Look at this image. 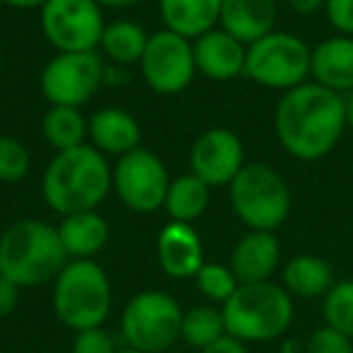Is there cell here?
I'll return each instance as SVG.
<instances>
[{"label": "cell", "instance_id": "cell-8", "mask_svg": "<svg viewBox=\"0 0 353 353\" xmlns=\"http://www.w3.org/2000/svg\"><path fill=\"white\" fill-rule=\"evenodd\" d=\"M182 314L174 298L165 290H143L121 314L126 343L143 353H167L182 336Z\"/></svg>", "mask_w": 353, "mask_h": 353}, {"label": "cell", "instance_id": "cell-39", "mask_svg": "<svg viewBox=\"0 0 353 353\" xmlns=\"http://www.w3.org/2000/svg\"><path fill=\"white\" fill-rule=\"evenodd\" d=\"M283 353H298V346H295V343H285Z\"/></svg>", "mask_w": 353, "mask_h": 353}, {"label": "cell", "instance_id": "cell-12", "mask_svg": "<svg viewBox=\"0 0 353 353\" xmlns=\"http://www.w3.org/2000/svg\"><path fill=\"white\" fill-rule=\"evenodd\" d=\"M141 73L148 88L160 94H176L192 85L196 75L194 44L187 37L170 30L150 34L141 59Z\"/></svg>", "mask_w": 353, "mask_h": 353}, {"label": "cell", "instance_id": "cell-3", "mask_svg": "<svg viewBox=\"0 0 353 353\" xmlns=\"http://www.w3.org/2000/svg\"><path fill=\"white\" fill-rule=\"evenodd\" d=\"M68 261L59 230L44 221H17L0 235V274L20 288L56 281Z\"/></svg>", "mask_w": 353, "mask_h": 353}, {"label": "cell", "instance_id": "cell-1", "mask_svg": "<svg viewBox=\"0 0 353 353\" xmlns=\"http://www.w3.org/2000/svg\"><path fill=\"white\" fill-rule=\"evenodd\" d=\"M274 128L281 148L290 157L314 162L339 145L346 123V97L307 83L281 94L274 114Z\"/></svg>", "mask_w": 353, "mask_h": 353}, {"label": "cell", "instance_id": "cell-27", "mask_svg": "<svg viewBox=\"0 0 353 353\" xmlns=\"http://www.w3.org/2000/svg\"><path fill=\"white\" fill-rule=\"evenodd\" d=\"M324 324L353 339V279L336 281L322 298Z\"/></svg>", "mask_w": 353, "mask_h": 353}, {"label": "cell", "instance_id": "cell-23", "mask_svg": "<svg viewBox=\"0 0 353 353\" xmlns=\"http://www.w3.org/2000/svg\"><path fill=\"white\" fill-rule=\"evenodd\" d=\"M208 203H211V187L189 172V174L172 179L162 208L167 211L170 221L192 225L194 221H199L206 213Z\"/></svg>", "mask_w": 353, "mask_h": 353}, {"label": "cell", "instance_id": "cell-24", "mask_svg": "<svg viewBox=\"0 0 353 353\" xmlns=\"http://www.w3.org/2000/svg\"><path fill=\"white\" fill-rule=\"evenodd\" d=\"M148 39H150V34L141 25L131 20H119L104 27L99 49L104 51L109 61H114V65H131L141 63Z\"/></svg>", "mask_w": 353, "mask_h": 353}, {"label": "cell", "instance_id": "cell-30", "mask_svg": "<svg viewBox=\"0 0 353 353\" xmlns=\"http://www.w3.org/2000/svg\"><path fill=\"white\" fill-rule=\"evenodd\" d=\"M305 353H353V339L329 324H322L310 332Z\"/></svg>", "mask_w": 353, "mask_h": 353}, {"label": "cell", "instance_id": "cell-38", "mask_svg": "<svg viewBox=\"0 0 353 353\" xmlns=\"http://www.w3.org/2000/svg\"><path fill=\"white\" fill-rule=\"evenodd\" d=\"M346 123H348V128L353 131V92L346 97Z\"/></svg>", "mask_w": 353, "mask_h": 353}, {"label": "cell", "instance_id": "cell-31", "mask_svg": "<svg viewBox=\"0 0 353 353\" xmlns=\"http://www.w3.org/2000/svg\"><path fill=\"white\" fill-rule=\"evenodd\" d=\"M73 353H117L114 348V339L109 336V332H104L102 327L94 329H83L75 332L73 339Z\"/></svg>", "mask_w": 353, "mask_h": 353}, {"label": "cell", "instance_id": "cell-42", "mask_svg": "<svg viewBox=\"0 0 353 353\" xmlns=\"http://www.w3.org/2000/svg\"><path fill=\"white\" fill-rule=\"evenodd\" d=\"M167 353H182V351H167Z\"/></svg>", "mask_w": 353, "mask_h": 353}, {"label": "cell", "instance_id": "cell-20", "mask_svg": "<svg viewBox=\"0 0 353 353\" xmlns=\"http://www.w3.org/2000/svg\"><path fill=\"white\" fill-rule=\"evenodd\" d=\"M221 8L223 0H160V17L165 30L194 41L216 30L221 22Z\"/></svg>", "mask_w": 353, "mask_h": 353}, {"label": "cell", "instance_id": "cell-37", "mask_svg": "<svg viewBox=\"0 0 353 353\" xmlns=\"http://www.w3.org/2000/svg\"><path fill=\"white\" fill-rule=\"evenodd\" d=\"M94 3H99L102 8H117V10H126V8L138 6L141 0H94Z\"/></svg>", "mask_w": 353, "mask_h": 353}, {"label": "cell", "instance_id": "cell-36", "mask_svg": "<svg viewBox=\"0 0 353 353\" xmlns=\"http://www.w3.org/2000/svg\"><path fill=\"white\" fill-rule=\"evenodd\" d=\"M0 3H6L10 8H17V10H37V8H44L49 0H0Z\"/></svg>", "mask_w": 353, "mask_h": 353}, {"label": "cell", "instance_id": "cell-21", "mask_svg": "<svg viewBox=\"0 0 353 353\" xmlns=\"http://www.w3.org/2000/svg\"><path fill=\"white\" fill-rule=\"evenodd\" d=\"M56 230L68 259H92L109 242V223L97 211L65 216Z\"/></svg>", "mask_w": 353, "mask_h": 353}, {"label": "cell", "instance_id": "cell-32", "mask_svg": "<svg viewBox=\"0 0 353 353\" xmlns=\"http://www.w3.org/2000/svg\"><path fill=\"white\" fill-rule=\"evenodd\" d=\"M324 15L336 34L353 37V0H327Z\"/></svg>", "mask_w": 353, "mask_h": 353}, {"label": "cell", "instance_id": "cell-5", "mask_svg": "<svg viewBox=\"0 0 353 353\" xmlns=\"http://www.w3.org/2000/svg\"><path fill=\"white\" fill-rule=\"evenodd\" d=\"M54 312L73 332L102 327L112 312V283L94 259H70L54 281Z\"/></svg>", "mask_w": 353, "mask_h": 353}, {"label": "cell", "instance_id": "cell-34", "mask_svg": "<svg viewBox=\"0 0 353 353\" xmlns=\"http://www.w3.org/2000/svg\"><path fill=\"white\" fill-rule=\"evenodd\" d=\"M199 353H247V346L242 341H237L235 336H221L216 343H211V346H206L203 351Z\"/></svg>", "mask_w": 353, "mask_h": 353}, {"label": "cell", "instance_id": "cell-15", "mask_svg": "<svg viewBox=\"0 0 353 353\" xmlns=\"http://www.w3.org/2000/svg\"><path fill=\"white\" fill-rule=\"evenodd\" d=\"M157 261L172 279H194L206 264L201 237L189 223L170 221L157 235Z\"/></svg>", "mask_w": 353, "mask_h": 353}, {"label": "cell", "instance_id": "cell-17", "mask_svg": "<svg viewBox=\"0 0 353 353\" xmlns=\"http://www.w3.org/2000/svg\"><path fill=\"white\" fill-rule=\"evenodd\" d=\"M310 80L336 94L353 92V37L334 34L312 49Z\"/></svg>", "mask_w": 353, "mask_h": 353}, {"label": "cell", "instance_id": "cell-40", "mask_svg": "<svg viewBox=\"0 0 353 353\" xmlns=\"http://www.w3.org/2000/svg\"><path fill=\"white\" fill-rule=\"evenodd\" d=\"M117 353H143V351H136V348L126 346V348H121V351H117Z\"/></svg>", "mask_w": 353, "mask_h": 353}, {"label": "cell", "instance_id": "cell-7", "mask_svg": "<svg viewBox=\"0 0 353 353\" xmlns=\"http://www.w3.org/2000/svg\"><path fill=\"white\" fill-rule=\"evenodd\" d=\"M312 49L290 32H271L247 46L245 75L261 88L288 90L310 80Z\"/></svg>", "mask_w": 353, "mask_h": 353}, {"label": "cell", "instance_id": "cell-18", "mask_svg": "<svg viewBox=\"0 0 353 353\" xmlns=\"http://www.w3.org/2000/svg\"><path fill=\"white\" fill-rule=\"evenodd\" d=\"M88 138L102 155H126L141 148V126L121 107H104L88 121Z\"/></svg>", "mask_w": 353, "mask_h": 353}, {"label": "cell", "instance_id": "cell-22", "mask_svg": "<svg viewBox=\"0 0 353 353\" xmlns=\"http://www.w3.org/2000/svg\"><path fill=\"white\" fill-rule=\"evenodd\" d=\"M334 283H336L334 269L322 256L298 254L283 266V283L281 285L293 298H303V300L324 298Z\"/></svg>", "mask_w": 353, "mask_h": 353}, {"label": "cell", "instance_id": "cell-25", "mask_svg": "<svg viewBox=\"0 0 353 353\" xmlns=\"http://www.w3.org/2000/svg\"><path fill=\"white\" fill-rule=\"evenodd\" d=\"M44 138L56 152L78 148L88 138V121L75 107H51L41 121Z\"/></svg>", "mask_w": 353, "mask_h": 353}, {"label": "cell", "instance_id": "cell-10", "mask_svg": "<svg viewBox=\"0 0 353 353\" xmlns=\"http://www.w3.org/2000/svg\"><path fill=\"white\" fill-rule=\"evenodd\" d=\"M107 65L99 51L56 54L41 70V92L51 107L80 109L102 88Z\"/></svg>", "mask_w": 353, "mask_h": 353}, {"label": "cell", "instance_id": "cell-29", "mask_svg": "<svg viewBox=\"0 0 353 353\" xmlns=\"http://www.w3.org/2000/svg\"><path fill=\"white\" fill-rule=\"evenodd\" d=\"M32 157L22 141L10 136H0V182H20L30 174Z\"/></svg>", "mask_w": 353, "mask_h": 353}, {"label": "cell", "instance_id": "cell-13", "mask_svg": "<svg viewBox=\"0 0 353 353\" xmlns=\"http://www.w3.org/2000/svg\"><path fill=\"white\" fill-rule=\"evenodd\" d=\"M192 174L208 187H230L245 167V145L230 128H208L194 141L189 152Z\"/></svg>", "mask_w": 353, "mask_h": 353}, {"label": "cell", "instance_id": "cell-16", "mask_svg": "<svg viewBox=\"0 0 353 353\" xmlns=\"http://www.w3.org/2000/svg\"><path fill=\"white\" fill-rule=\"evenodd\" d=\"M281 264V242L274 232L250 230L235 245L230 269L237 283H266Z\"/></svg>", "mask_w": 353, "mask_h": 353}, {"label": "cell", "instance_id": "cell-26", "mask_svg": "<svg viewBox=\"0 0 353 353\" xmlns=\"http://www.w3.org/2000/svg\"><path fill=\"white\" fill-rule=\"evenodd\" d=\"M221 336H225V322H223L221 310L199 305V307H192L182 314V336L179 339L187 346L203 351Z\"/></svg>", "mask_w": 353, "mask_h": 353}, {"label": "cell", "instance_id": "cell-2", "mask_svg": "<svg viewBox=\"0 0 353 353\" xmlns=\"http://www.w3.org/2000/svg\"><path fill=\"white\" fill-rule=\"evenodd\" d=\"M44 201L61 218L94 211L112 192V167L97 148L83 145L61 150L41 179Z\"/></svg>", "mask_w": 353, "mask_h": 353}, {"label": "cell", "instance_id": "cell-33", "mask_svg": "<svg viewBox=\"0 0 353 353\" xmlns=\"http://www.w3.org/2000/svg\"><path fill=\"white\" fill-rule=\"evenodd\" d=\"M17 303H20V285L0 274V319L15 312Z\"/></svg>", "mask_w": 353, "mask_h": 353}, {"label": "cell", "instance_id": "cell-4", "mask_svg": "<svg viewBox=\"0 0 353 353\" xmlns=\"http://www.w3.org/2000/svg\"><path fill=\"white\" fill-rule=\"evenodd\" d=\"M225 334L242 343H266L293 324V295L279 283H245L221 307Z\"/></svg>", "mask_w": 353, "mask_h": 353}, {"label": "cell", "instance_id": "cell-6", "mask_svg": "<svg viewBox=\"0 0 353 353\" xmlns=\"http://www.w3.org/2000/svg\"><path fill=\"white\" fill-rule=\"evenodd\" d=\"M290 187L281 172L250 162L230 182V206L250 230L274 232L290 216Z\"/></svg>", "mask_w": 353, "mask_h": 353}, {"label": "cell", "instance_id": "cell-41", "mask_svg": "<svg viewBox=\"0 0 353 353\" xmlns=\"http://www.w3.org/2000/svg\"><path fill=\"white\" fill-rule=\"evenodd\" d=\"M0 70H3V49H0Z\"/></svg>", "mask_w": 353, "mask_h": 353}, {"label": "cell", "instance_id": "cell-14", "mask_svg": "<svg viewBox=\"0 0 353 353\" xmlns=\"http://www.w3.org/2000/svg\"><path fill=\"white\" fill-rule=\"evenodd\" d=\"M194 44V61H196V73L206 75L218 83L225 80H235L245 75L247 63V46L225 30L216 27V30L206 32Z\"/></svg>", "mask_w": 353, "mask_h": 353}, {"label": "cell", "instance_id": "cell-11", "mask_svg": "<svg viewBox=\"0 0 353 353\" xmlns=\"http://www.w3.org/2000/svg\"><path fill=\"white\" fill-rule=\"evenodd\" d=\"M172 179L160 157L148 148H136L117 160L112 170V187L126 208L152 213L165 206Z\"/></svg>", "mask_w": 353, "mask_h": 353}, {"label": "cell", "instance_id": "cell-19", "mask_svg": "<svg viewBox=\"0 0 353 353\" xmlns=\"http://www.w3.org/2000/svg\"><path fill=\"white\" fill-rule=\"evenodd\" d=\"M218 25L250 46L274 32L276 0H223Z\"/></svg>", "mask_w": 353, "mask_h": 353}, {"label": "cell", "instance_id": "cell-35", "mask_svg": "<svg viewBox=\"0 0 353 353\" xmlns=\"http://www.w3.org/2000/svg\"><path fill=\"white\" fill-rule=\"evenodd\" d=\"M288 6L295 15L312 17V15H317V12H324L327 0H288Z\"/></svg>", "mask_w": 353, "mask_h": 353}, {"label": "cell", "instance_id": "cell-9", "mask_svg": "<svg viewBox=\"0 0 353 353\" xmlns=\"http://www.w3.org/2000/svg\"><path fill=\"white\" fill-rule=\"evenodd\" d=\"M104 27L102 6L94 0H49L41 8V32L59 54L97 51Z\"/></svg>", "mask_w": 353, "mask_h": 353}, {"label": "cell", "instance_id": "cell-28", "mask_svg": "<svg viewBox=\"0 0 353 353\" xmlns=\"http://www.w3.org/2000/svg\"><path fill=\"white\" fill-rule=\"evenodd\" d=\"M194 281H196L201 295H206L208 300L221 303V305L225 303V300L237 290V285H240L230 266L216 264V261H213V264L206 261V264L199 269V274L194 276Z\"/></svg>", "mask_w": 353, "mask_h": 353}]
</instances>
